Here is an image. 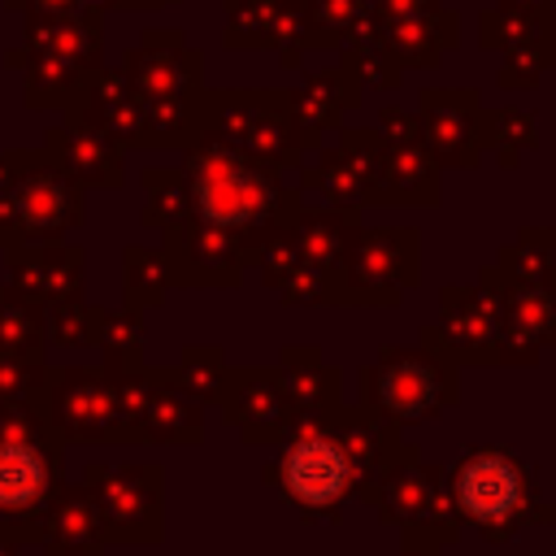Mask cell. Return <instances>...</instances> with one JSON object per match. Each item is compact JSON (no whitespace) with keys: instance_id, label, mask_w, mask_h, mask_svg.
I'll return each instance as SVG.
<instances>
[{"instance_id":"6da1fadb","label":"cell","mask_w":556,"mask_h":556,"mask_svg":"<svg viewBox=\"0 0 556 556\" xmlns=\"http://www.w3.org/2000/svg\"><path fill=\"white\" fill-rule=\"evenodd\" d=\"M447 495L460 526L482 530L491 543H508L521 526L543 517L534 473L500 447H478L460 456V465L447 473Z\"/></svg>"},{"instance_id":"7a4b0ae2","label":"cell","mask_w":556,"mask_h":556,"mask_svg":"<svg viewBox=\"0 0 556 556\" xmlns=\"http://www.w3.org/2000/svg\"><path fill=\"white\" fill-rule=\"evenodd\" d=\"M274 469H278V482H282L287 500L304 517H334L339 504L348 495H356L352 460H348L339 434L321 430V426L295 430V439L282 447V460Z\"/></svg>"},{"instance_id":"3957f363","label":"cell","mask_w":556,"mask_h":556,"mask_svg":"<svg viewBox=\"0 0 556 556\" xmlns=\"http://www.w3.org/2000/svg\"><path fill=\"white\" fill-rule=\"evenodd\" d=\"M443 473L434 469V465H421L413 452H404L400 460H391L387 469H382V478L369 486V504H374V513L387 521V526H400V530H408V526H417L426 513H430V504H434V495L443 491Z\"/></svg>"},{"instance_id":"277c9868","label":"cell","mask_w":556,"mask_h":556,"mask_svg":"<svg viewBox=\"0 0 556 556\" xmlns=\"http://www.w3.org/2000/svg\"><path fill=\"white\" fill-rule=\"evenodd\" d=\"M374 404L387 408L395 421H421L443 404V378H439V369L430 361L400 356L378 374Z\"/></svg>"},{"instance_id":"5b68a950","label":"cell","mask_w":556,"mask_h":556,"mask_svg":"<svg viewBox=\"0 0 556 556\" xmlns=\"http://www.w3.org/2000/svg\"><path fill=\"white\" fill-rule=\"evenodd\" d=\"M43 495V460L26 443H0V508H30Z\"/></svg>"},{"instance_id":"8992f818","label":"cell","mask_w":556,"mask_h":556,"mask_svg":"<svg viewBox=\"0 0 556 556\" xmlns=\"http://www.w3.org/2000/svg\"><path fill=\"white\" fill-rule=\"evenodd\" d=\"M400 556H439V552H434V547H421V543H404Z\"/></svg>"}]
</instances>
